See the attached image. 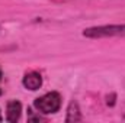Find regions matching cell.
<instances>
[{
	"label": "cell",
	"mask_w": 125,
	"mask_h": 123,
	"mask_svg": "<svg viewBox=\"0 0 125 123\" xmlns=\"http://www.w3.org/2000/svg\"><path fill=\"white\" fill-rule=\"evenodd\" d=\"M33 106L35 109L42 113V114H51V113H55L60 110L61 107V96L57 91H51L47 93L41 97H38L35 101H33Z\"/></svg>",
	"instance_id": "cell-1"
},
{
	"label": "cell",
	"mask_w": 125,
	"mask_h": 123,
	"mask_svg": "<svg viewBox=\"0 0 125 123\" xmlns=\"http://www.w3.org/2000/svg\"><path fill=\"white\" fill-rule=\"evenodd\" d=\"M84 36L89 38H103V36H122L125 35V25H111V26H99L90 28L83 32Z\"/></svg>",
	"instance_id": "cell-2"
},
{
	"label": "cell",
	"mask_w": 125,
	"mask_h": 123,
	"mask_svg": "<svg viewBox=\"0 0 125 123\" xmlns=\"http://www.w3.org/2000/svg\"><path fill=\"white\" fill-rule=\"evenodd\" d=\"M22 83H23L25 88L35 91V90H38V88L42 86V77H41V74H38L36 71H31V72H26V74H25Z\"/></svg>",
	"instance_id": "cell-3"
},
{
	"label": "cell",
	"mask_w": 125,
	"mask_h": 123,
	"mask_svg": "<svg viewBox=\"0 0 125 123\" xmlns=\"http://www.w3.org/2000/svg\"><path fill=\"white\" fill-rule=\"evenodd\" d=\"M21 112H22V104L18 100H10L6 106V120L12 123L19 120Z\"/></svg>",
	"instance_id": "cell-4"
},
{
	"label": "cell",
	"mask_w": 125,
	"mask_h": 123,
	"mask_svg": "<svg viewBox=\"0 0 125 123\" xmlns=\"http://www.w3.org/2000/svg\"><path fill=\"white\" fill-rule=\"evenodd\" d=\"M82 120V114H80V109L79 104L76 101H71L68 109H67V117L65 122H80Z\"/></svg>",
	"instance_id": "cell-5"
},
{
	"label": "cell",
	"mask_w": 125,
	"mask_h": 123,
	"mask_svg": "<svg viewBox=\"0 0 125 123\" xmlns=\"http://www.w3.org/2000/svg\"><path fill=\"white\" fill-rule=\"evenodd\" d=\"M0 80H1V70H0ZM0 93H1V90H0Z\"/></svg>",
	"instance_id": "cell-6"
},
{
	"label": "cell",
	"mask_w": 125,
	"mask_h": 123,
	"mask_svg": "<svg viewBox=\"0 0 125 123\" xmlns=\"http://www.w3.org/2000/svg\"><path fill=\"white\" fill-rule=\"evenodd\" d=\"M0 122H1V113H0Z\"/></svg>",
	"instance_id": "cell-7"
}]
</instances>
